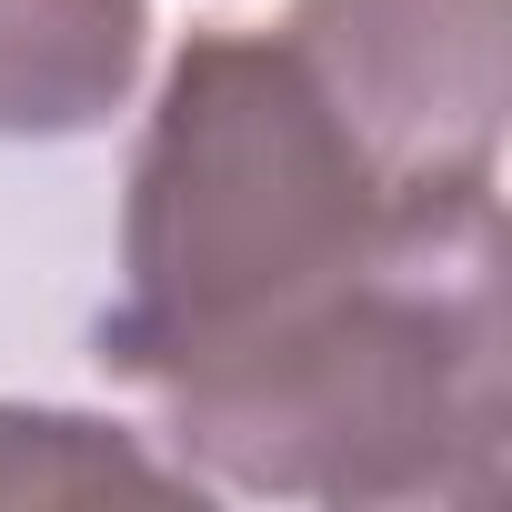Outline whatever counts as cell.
<instances>
[{
  "mask_svg": "<svg viewBox=\"0 0 512 512\" xmlns=\"http://www.w3.org/2000/svg\"><path fill=\"white\" fill-rule=\"evenodd\" d=\"M151 51L141 0H0V141L101 131Z\"/></svg>",
  "mask_w": 512,
  "mask_h": 512,
  "instance_id": "4",
  "label": "cell"
},
{
  "mask_svg": "<svg viewBox=\"0 0 512 512\" xmlns=\"http://www.w3.org/2000/svg\"><path fill=\"white\" fill-rule=\"evenodd\" d=\"M21 502H201V482L101 412L0 402V512Z\"/></svg>",
  "mask_w": 512,
  "mask_h": 512,
  "instance_id": "5",
  "label": "cell"
},
{
  "mask_svg": "<svg viewBox=\"0 0 512 512\" xmlns=\"http://www.w3.org/2000/svg\"><path fill=\"white\" fill-rule=\"evenodd\" d=\"M392 211L402 201L282 31H191L131 161L101 362L151 392L161 372L352 282Z\"/></svg>",
  "mask_w": 512,
  "mask_h": 512,
  "instance_id": "2",
  "label": "cell"
},
{
  "mask_svg": "<svg viewBox=\"0 0 512 512\" xmlns=\"http://www.w3.org/2000/svg\"><path fill=\"white\" fill-rule=\"evenodd\" d=\"M282 41L392 201L492 191L512 101V0H292Z\"/></svg>",
  "mask_w": 512,
  "mask_h": 512,
  "instance_id": "3",
  "label": "cell"
},
{
  "mask_svg": "<svg viewBox=\"0 0 512 512\" xmlns=\"http://www.w3.org/2000/svg\"><path fill=\"white\" fill-rule=\"evenodd\" d=\"M171 462L211 492L332 512L492 502L512 432L502 362V201H402L382 251L151 382Z\"/></svg>",
  "mask_w": 512,
  "mask_h": 512,
  "instance_id": "1",
  "label": "cell"
}]
</instances>
